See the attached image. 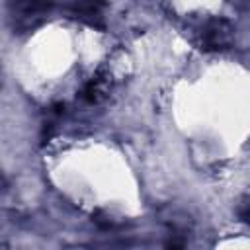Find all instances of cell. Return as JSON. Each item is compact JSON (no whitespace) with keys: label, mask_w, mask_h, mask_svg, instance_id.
I'll return each mask as SVG.
<instances>
[{"label":"cell","mask_w":250,"mask_h":250,"mask_svg":"<svg viewBox=\"0 0 250 250\" xmlns=\"http://www.w3.org/2000/svg\"><path fill=\"white\" fill-rule=\"evenodd\" d=\"M232 41V29L225 20H211L201 31V43L209 51L225 49Z\"/></svg>","instance_id":"cell-1"},{"label":"cell","mask_w":250,"mask_h":250,"mask_svg":"<svg viewBox=\"0 0 250 250\" xmlns=\"http://www.w3.org/2000/svg\"><path fill=\"white\" fill-rule=\"evenodd\" d=\"M49 6H51V0H18L16 2V10L23 18L43 14L45 10H49Z\"/></svg>","instance_id":"cell-2"},{"label":"cell","mask_w":250,"mask_h":250,"mask_svg":"<svg viewBox=\"0 0 250 250\" xmlns=\"http://www.w3.org/2000/svg\"><path fill=\"white\" fill-rule=\"evenodd\" d=\"M240 217H242L246 223H250V205H248L246 209H242V211H240Z\"/></svg>","instance_id":"cell-3"},{"label":"cell","mask_w":250,"mask_h":250,"mask_svg":"<svg viewBox=\"0 0 250 250\" xmlns=\"http://www.w3.org/2000/svg\"><path fill=\"white\" fill-rule=\"evenodd\" d=\"M94 2H102V0H94Z\"/></svg>","instance_id":"cell-4"}]
</instances>
